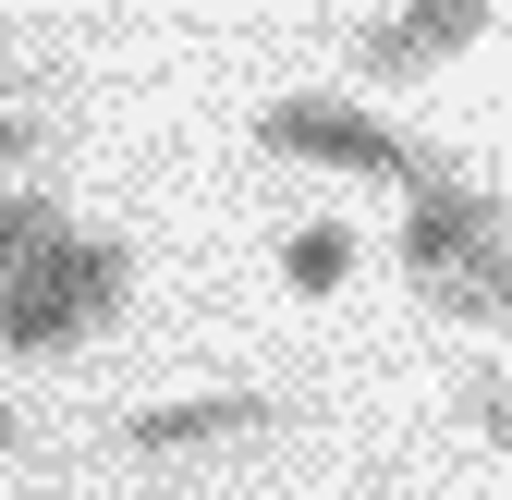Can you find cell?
<instances>
[{"instance_id":"obj_6","label":"cell","mask_w":512,"mask_h":500,"mask_svg":"<svg viewBox=\"0 0 512 500\" xmlns=\"http://www.w3.org/2000/svg\"><path fill=\"white\" fill-rule=\"evenodd\" d=\"M281 281H293V293H342V281H354V232H342V220H305V232L281 244Z\"/></svg>"},{"instance_id":"obj_12","label":"cell","mask_w":512,"mask_h":500,"mask_svg":"<svg viewBox=\"0 0 512 500\" xmlns=\"http://www.w3.org/2000/svg\"><path fill=\"white\" fill-rule=\"evenodd\" d=\"M366 500H391V488H366Z\"/></svg>"},{"instance_id":"obj_13","label":"cell","mask_w":512,"mask_h":500,"mask_svg":"<svg viewBox=\"0 0 512 500\" xmlns=\"http://www.w3.org/2000/svg\"><path fill=\"white\" fill-rule=\"evenodd\" d=\"M0 86H13V74H0Z\"/></svg>"},{"instance_id":"obj_8","label":"cell","mask_w":512,"mask_h":500,"mask_svg":"<svg viewBox=\"0 0 512 500\" xmlns=\"http://www.w3.org/2000/svg\"><path fill=\"white\" fill-rule=\"evenodd\" d=\"M49 232H61V208H49V196H0V281H13Z\"/></svg>"},{"instance_id":"obj_2","label":"cell","mask_w":512,"mask_h":500,"mask_svg":"<svg viewBox=\"0 0 512 500\" xmlns=\"http://www.w3.org/2000/svg\"><path fill=\"white\" fill-rule=\"evenodd\" d=\"M256 147H269V159H305V171H354V183H391V196H415V183H439V171H452V159H439L427 135L378 122L366 98H269V110H256Z\"/></svg>"},{"instance_id":"obj_1","label":"cell","mask_w":512,"mask_h":500,"mask_svg":"<svg viewBox=\"0 0 512 500\" xmlns=\"http://www.w3.org/2000/svg\"><path fill=\"white\" fill-rule=\"evenodd\" d=\"M122 293H135V244L61 220L37 257L0 281V354H74V342H98L122 318Z\"/></svg>"},{"instance_id":"obj_5","label":"cell","mask_w":512,"mask_h":500,"mask_svg":"<svg viewBox=\"0 0 512 500\" xmlns=\"http://www.w3.org/2000/svg\"><path fill=\"white\" fill-rule=\"evenodd\" d=\"M281 415H293L281 391H183V403L122 415V452H147V464H171V452H232V440H269Z\"/></svg>"},{"instance_id":"obj_10","label":"cell","mask_w":512,"mask_h":500,"mask_svg":"<svg viewBox=\"0 0 512 500\" xmlns=\"http://www.w3.org/2000/svg\"><path fill=\"white\" fill-rule=\"evenodd\" d=\"M37 159V122H13V110H0V171H25Z\"/></svg>"},{"instance_id":"obj_11","label":"cell","mask_w":512,"mask_h":500,"mask_svg":"<svg viewBox=\"0 0 512 500\" xmlns=\"http://www.w3.org/2000/svg\"><path fill=\"white\" fill-rule=\"evenodd\" d=\"M0 452H25V415H0Z\"/></svg>"},{"instance_id":"obj_9","label":"cell","mask_w":512,"mask_h":500,"mask_svg":"<svg viewBox=\"0 0 512 500\" xmlns=\"http://www.w3.org/2000/svg\"><path fill=\"white\" fill-rule=\"evenodd\" d=\"M464 427L512 452V366H476V379H464Z\"/></svg>"},{"instance_id":"obj_4","label":"cell","mask_w":512,"mask_h":500,"mask_svg":"<svg viewBox=\"0 0 512 500\" xmlns=\"http://www.w3.org/2000/svg\"><path fill=\"white\" fill-rule=\"evenodd\" d=\"M488 37V0H391L378 25H354V74L366 86H415L439 61H464Z\"/></svg>"},{"instance_id":"obj_7","label":"cell","mask_w":512,"mask_h":500,"mask_svg":"<svg viewBox=\"0 0 512 500\" xmlns=\"http://www.w3.org/2000/svg\"><path fill=\"white\" fill-rule=\"evenodd\" d=\"M439 318H488V330H512V257H488L476 281H452V293H427Z\"/></svg>"},{"instance_id":"obj_3","label":"cell","mask_w":512,"mask_h":500,"mask_svg":"<svg viewBox=\"0 0 512 500\" xmlns=\"http://www.w3.org/2000/svg\"><path fill=\"white\" fill-rule=\"evenodd\" d=\"M391 257H403V281H415V293L476 281L488 257H512V196H500V183H476V171L415 183V196H403V232H391Z\"/></svg>"}]
</instances>
